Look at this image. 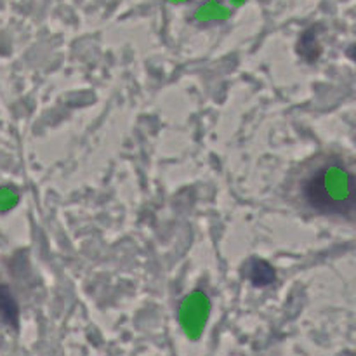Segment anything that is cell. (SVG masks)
Masks as SVG:
<instances>
[{"label": "cell", "mask_w": 356, "mask_h": 356, "mask_svg": "<svg viewBox=\"0 0 356 356\" xmlns=\"http://www.w3.org/2000/svg\"><path fill=\"white\" fill-rule=\"evenodd\" d=\"M302 197L320 214L350 218L356 207L355 174L341 160H330L306 177Z\"/></svg>", "instance_id": "1"}]
</instances>
